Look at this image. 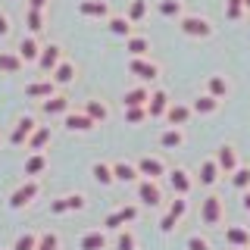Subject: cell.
Returning a JSON list of instances; mask_svg holds the SVG:
<instances>
[{
	"mask_svg": "<svg viewBox=\"0 0 250 250\" xmlns=\"http://www.w3.org/2000/svg\"><path fill=\"white\" fill-rule=\"evenodd\" d=\"M178 28H182V35H188V38H209L213 35V25H209V19H203V16H182V19H178Z\"/></svg>",
	"mask_w": 250,
	"mask_h": 250,
	"instance_id": "obj_1",
	"label": "cell"
},
{
	"mask_svg": "<svg viewBox=\"0 0 250 250\" xmlns=\"http://www.w3.org/2000/svg\"><path fill=\"white\" fill-rule=\"evenodd\" d=\"M38 191H41V185H38V178H28V182H22L16 191L10 194V207L13 209H25L31 200L38 197Z\"/></svg>",
	"mask_w": 250,
	"mask_h": 250,
	"instance_id": "obj_2",
	"label": "cell"
},
{
	"mask_svg": "<svg viewBox=\"0 0 250 250\" xmlns=\"http://www.w3.org/2000/svg\"><path fill=\"white\" fill-rule=\"evenodd\" d=\"M138 200L144 203V207H160V203H163L160 185H156L153 178H141V182H138Z\"/></svg>",
	"mask_w": 250,
	"mask_h": 250,
	"instance_id": "obj_3",
	"label": "cell"
},
{
	"mask_svg": "<svg viewBox=\"0 0 250 250\" xmlns=\"http://www.w3.org/2000/svg\"><path fill=\"white\" fill-rule=\"evenodd\" d=\"M128 72L135 75V78H141V82H153V78L160 75V66H156V62H150L147 57H131Z\"/></svg>",
	"mask_w": 250,
	"mask_h": 250,
	"instance_id": "obj_4",
	"label": "cell"
},
{
	"mask_svg": "<svg viewBox=\"0 0 250 250\" xmlns=\"http://www.w3.org/2000/svg\"><path fill=\"white\" fill-rule=\"evenodd\" d=\"M135 166H138V175L153 178V182H156V178H163V175H169V172H166V163L156 160V156H141Z\"/></svg>",
	"mask_w": 250,
	"mask_h": 250,
	"instance_id": "obj_5",
	"label": "cell"
},
{
	"mask_svg": "<svg viewBox=\"0 0 250 250\" xmlns=\"http://www.w3.org/2000/svg\"><path fill=\"white\" fill-rule=\"evenodd\" d=\"M38 128V119L31 113H25V116H19V122L13 125V135H10V141L13 144H25V141L31 138V131Z\"/></svg>",
	"mask_w": 250,
	"mask_h": 250,
	"instance_id": "obj_6",
	"label": "cell"
},
{
	"mask_svg": "<svg viewBox=\"0 0 250 250\" xmlns=\"http://www.w3.org/2000/svg\"><path fill=\"white\" fill-rule=\"evenodd\" d=\"M75 209H84V194H66V197H57L50 203V213H75Z\"/></svg>",
	"mask_w": 250,
	"mask_h": 250,
	"instance_id": "obj_7",
	"label": "cell"
},
{
	"mask_svg": "<svg viewBox=\"0 0 250 250\" xmlns=\"http://www.w3.org/2000/svg\"><path fill=\"white\" fill-rule=\"evenodd\" d=\"M60 62H62L60 44H44V47H41V57H38V66H41V72H53Z\"/></svg>",
	"mask_w": 250,
	"mask_h": 250,
	"instance_id": "obj_8",
	"label": "cell"
},
{
	"mask_svg": "<svg viewBox=\"0 0 250 250\" xmlns=\"http://www.w3.org/2000/svg\"><path fill=\"white\" fill-rule=\"evenodd\" d=\"M57 94V84H53V78H41V82H31L25 84V97L28 100H47Z\"/></svg>",
	"mask_w": 250,
	"mask_h": 250,
	"instance_id": "obj_9",
	"label": "cell"
},
{
	"mask_svg": "<svg viewBox=\"0 0 250 250\" xmlns=\"http://www.w3.org/2000/svg\"><path fill=\"white\" fill-rule=\"evenodd\" d=\"M185 209H188V200L185 197H175V200H172V207H169V213L160 219V229L163 231H172V229H175V222L185 216Z\"/></svg>",
	"mask_w": 250,
	"mask_h": 250,
	"instance_id": "obj_10",
	"label": "cell"
},
{
	"mask_svg": "<svg viewBox=\"0 0 250 250\" xmlns=\"http://www.w3.org/2000/svg\"><path fill=\"white\" fill-rule=\"evenodd\" d=\"M200 216H203V222H207V225H219V222H222V200H219L216 194H209V197L203 200Z\"/></svg>",
	"mask_w": 250,
	"mask_h": 250,
	"instance_id": "obj_11",
	"label": "cell"
},
{
	"mask_svg": "<svg viewBox=\"0 0 250 250\" xmlns=\"http://www.w3.org/2000/svg\"><path fill=\"white\" fill-rule=\"evenodd\" d=\"M216 163H219V172H225V175H231L234 169H238V153H234L231 144H222L216 150Z\"/></svg>",
	"mask_w": 250,
	"mask_h": 250,
	"instance_id": "obj_12",
	"label": "cell"
},
{
	"mask_svg": "<svg viewBox=\"0 0 250 250\" xmlns=\"http://www.w3.org/2000/svg\"><path fill=\"white\" fill-rule=\"evenodd\" d=\"M135 219H138V207H122V209H116V213H109L104 225L109 231H116V229H122L125 222H135Z\"/></svg>",
	"mask_w": 250,
	"mask_h": 250,
	"instance_id": "obj_13",
	"label": "cell"
},
{
	"mask_svg": "<svg viewBox=\"0 0 250 250\" xmlns=\"http://www.w3.org/2000/svg\"><path fill=\"white\" fill-rule=\"evenodd\" d=\"M62 125H66L69 131H91L97 122H94L88 113H72V109H69V113L62 116Z\"/></svg>",
	"mask_w": 250,
	"mask_h": 250,
	"instance_id": "obj_14",
	"label": "cell"
},
{
	"mask_svg": "<svg viewBox=\"0 0 250 250\" xmlns=\"http://www.w3.org/2000/svg\"><path fill=\"white\" fill-rule=\"evenodd\" d=\"M78 13L91 16V19H106V16H109V3H106V0H82V3H78Z\"/></svg>",
	"mask_w": 250,
	"mask_h": 250,
	"instance_id": "obj_15",
	"label": "cell"
},
{
	"mask_svg": "<svg viewBox=\"0 0 250 250\" xmlns=\"http://www.w3.org/2000/svg\"><path fill=\"white\" fill-rule=\"evenodd\" d=\"M22 169H25L28 178H41L44 172H47V153H44V150H35V153L25 160V166H22Z\"/></svg>",
	"mask_w": 250,
	"mask_h": 250,
	"instance_id": "obj_16",
	"label": "cell"
},
{
	"mask_svg": "<svg viewBox=\"0 0 250 250\" xmlns=\"http://www.w3.org/2000/svg\"><path fill=\"white\" fill-rule=\"evenodd\" d=\"M19 57H22V62H38V57H41V44H38L35 35H25L19 41Z\"/></svg>",
	"mask_w": 250,
	"mask_h": 250,
	"instance_id": "obj_17",
	"label": "cell"
},
{
	"mask_svg": "<svg viewBox=\"0 0 250 250\" xmlns=\"http://www.w3.org/2000/svg\"><path fill=\"white\" fill-rule=\"evenodd\" d=\"M191 113H194V109L188 106V104H172V106L166 109V122L172 125V128H182V125L191 119Z\"/></svg>",
	"mask_w": 250,
	"mask_h": 250,
	"instance_id": "obj_18",
	"label": "cell"
},
{
	"mask_svg": "<svg viewBox=\"0 0 250 250\" xmlns=\"http://www.w3.org/2000/svg\"><path fill=\"white\" fill-rule=\"evenodd\" d=\"M41 113L44 116H66L69 113V100L62 97V94H53V97L41 100Z\"/></svg>",
	"mask_w": 250,
	"mask_h": 250,
	"instance_id": "obj_19",
	"label": "cell"
},
{
	"mask_svg": "<svg viewBox=\"0 0 250 250\" xmlns=\"http://www.w3.org/2000/svg\"><path fill=\"white\" fill-rule=\"evenodd\" d=\"M169 185H172V191H175L178 197H185L194 182H191V175H188L185 169H169Z\"/></svg>",
	"mask_w": 250,
	"mask_h": 250,
	"instance_id": "obj_20",
	"label": "cell"
},
{
	"mask_svg": "<svg viewBox=\"0 0 250 250\" xmlns=\"http://www.w3.org/2000/svg\"><path fill=\"white\" fill-rule=\"evenodd\" d=\"M50 138H53V128H50V125H38V128L31 131V138L25 141V144L31 147V153H35V150H44V147L50 144Z\"/></svg>",
	"mask_w": 250,
	"mask_h": 250,
	"instance_id": "obj_21",
	"label": "cell"
},
{
	"mask_svg": "<svg viewBox=\"0 0 250 250\" xmlns=\"http://www.w3.org/2000/svg\"><path fill=\"white\" fill-rule=\"evenodd\" d=\"M22 57L19 53H13V50H0V72H6V75H19L22 72Z\"/></svg>",
	"mask_w": 250,
	"mask_h": 250,
	"instance_id": "obj_22",
	"label": "cell"
},
{
	"mask_svg": "<svg viewBox=\"0 0 250 250\" xmlns=\"http://www.w3.org/2000/svg\"><path fill=\"white\" fill-rule=\"evenodd\" d=\"M113 175H116V182L131 185V182H138V166L135 163H125V160H116L113 163Z\"/></svg>",
	"mask_w": 250,
	"mask_h": 250,
	"instance_id": "obj_23",
	"label": "cell"
},
{
	"mask_svg": "<svg viewBox=\"0 0 250 250\" xmlns=\"http://www.w3.org/2000/svg\"><path fill=\"white\" fill-rule=\"evenodd\" d=\"M147 100H150V91H147L144 84H138V88H128V91H125L122 104H125V109H128V106H147Z\"/></svg>",
	"mask_w": 250,
	"mask_h": 250,
	"instance_id": "obj_24",
	"label": "cell"
},
{
	"mask_svg": "<svg viewBox=\"0 0 250 250\" xmlns=\"http://www.w3.org/2000/svg\"><path fill=\"white\" fill-rule=\"evenodd\" d=\"M166 109H169V97H166V91H153L150 94V100H147V116H166Z\"/></svg>",
	"mask_w": 250,
	"mask_h": 250,
	"instance_id": "obj_25",
	"label": "cell"
},
{
	"mask_svg": "<svg viewBox=\"0 0 250 250\" xmlns=\"http://www.w3.org/2000/svg\"><path fill=\"white\" fill-rule=\"evenodd\" d=\"M50 78H53V84H57V88H62V84H69V82L75 78V66H72L69 60H62L60 66L50 72Z\"/></svg>",
	"mask_w": 250,
	"mask_h": 250,
	"instance_id": "obj_26",
	"label": "cell"
},
{
	"mask_svg": "<svg viewBox=\"0 0 250 250\" xmlns=\"http://www.w3.org/2000/svg\"><path fill=\"white\" fill-rule=\"evenodd\" d=\"M200 185H207V188H213L216 182H219V175H222V172H219V163L216 160H203V166H200Z\"/></svg>",
	"mask_w": 250,
	"mask_h": 250,
	"instance_id": "obj_27",
	"label": "cell"
},
{
	"mask_svg": "<svg viewBox=\"0 0 250 250\" xmlns=\"http://www.w3.org/2000/svg\"><path fill=\"white\" fill-rule=\"evenodd\" d=\"M225 241H229L231 247L247 250V247H250V231H247V229H241V225H231V229L225 231Z\"/></svg>",
	"mask_w": 250,
	"mask_h": 250,
	"instance_id": "obj_28",
	"label": "cell"
},
{
	"mask_svg": "<svg viewBox=\"0 0 250 250\" xmlns=\"http://www.w3.org/2000/svg\"><path fill=\"white\" fill-rule=\"evenodd\" d=\"M91 175L97 185H113L116 175H113V163H94L91 166Z\"/></svg>",
	"mask_w": 250,
	"mask_h": 250,
	"instance_id": "obj_29",
	"label": "cell"
},
{
	"mask_svg": "<svg viewBox=\"0 0 250 250\" xmlns=\"http://www.w3.org/2000/svg\"><path fill=\"white\" fill-rule=\"evenodd\" d=\"M160 144L166 147V150H175V147L185 144V131H182V128H172V125H169V128L160 135Z\"/></svg>",
	"mask_w": 250,
	"mask_h": 250,
	"instance_id": "obj_30",
	"label": "cell"
},
{
	"mask_svg": "<svg viewBox=\"0 0 250 250\" xmlns=\"http://www.w3.org/2000/svg\"><path fill=\"white\" fill-rule=\"evenodd\" d=\"M78 244H82V250H104L106 247V234L104 231H84Z\"/></svg>",
	"mask_w": 250,
	"mask_h": 250,
	"instance_id": "obj_31",
	"label": "cell"
},
{
	"mask_svg": "<svg viewBox=\"0 0 250 250\" xmlns=\"http://www.w3.org/2000/svg\"><path fill=\"white\" fill-rule=\"evenodd\" d=\"M191 109H194V113H200V116H209V113H216V109H219V100L209 97V94H200V97H194Z\"/></svg>",
	"mask_w": 250,
	"mask_h": 250,
	"instance_id": "obj_32",
	"label": "cell"
},
{
	"mask_svg": "<svg viewBox=\"0 0 250 250\" xmlns=\"http://www.w3.org/2000/svg\"><path fill=\"white\" fill-rule=\"evenodd\" d=\"M109 31L119 35V38H131L135 35V25L128 22V16H113V19H109Z\"/></svg>",
	"mask_w": 250,
	"mask_h": 250,
	"instance_id": "obj_33",
	"label": "cell"
},
{
	"mask_svg": "<svg viewBox=\"0 0 250 250\" xmlns=\"http://www.w3.org/2000/svg\"><path fill=\"white\" fill-rule=\"evenodd\" d=\"M207 94H209V97H216V100H222L225 94H229V82H225L222 75H209L207 78Z\"/></svg>",
	"mask_w": 250,
	"mask_h": 250,
	"instance_id": "obj_34",
	"label": "cell"
},
{
	"mask_svg": "<svg viewBox=\"0 0 250 250\" xmlns=\"http://www.w3.org/2000/svg\"><path fill=\"white\" fill-rule=\"evenodd\" d=\"M82 113H88L94 122H104L109 116V109H106V104H100V100H88V104L82 106Z\"/></svg>",
	"mask_w": 250,
	"mask_h": 250,
	"instance_id": "obj_35",
	"label": "cell"
},
{
	"mask_svg": "<svg viewBox=\"0 0 250 250\" xmlns=\"http://www.w3.org/2000/svg\"><path fill=\"white\" fill-rule=\"evenodd\" d=\"M147 50H150V41H147L144 35H131L128 38V53L131 57H147Z\"/></svg>",
	"mask_w": 250,
	"mask_h": 250,
	"instance_id": "obj_36",
	"label": "cell"
},
{
	"mask_svg": "<svg viewBox=\"0 0 250 250\" xmlns=\"http://www.w3.org/2000/svg\"><path fill=\"white\" fill-rule=\"evenodd\" d=\"M25 22H28V35H41L44 31V10H28V16H25Z\"/></svg>",
	"mask_w": 250,
	"mask_h": 250,
	"instance_id": "obj_37",
	"label": "cell"
},
{
	"mask_svg": "<svg viewBox=\"0 0 250 250\" xmlns=\"http://www.w3.org/2000/svg\"><path fill=\"white\" fill-rule=\"evenodd\" d=\"M144 19H147V0H131L128 22H131V25H138V22H144Z\"/></svg>",
	"mask_w": 250,
	"mask_h": 250,
	"instance_id": "obj_38",
	"label": "cell"
},
{
	"mask_svg": "<svg viewBox=\"0 0 250 250\" xmlns=\"http://www.w3.org/2000/svg\"><path fill=\"white\" fill-rule=\"evenodd\" d=\"M160 13L169 19H182V0H160Z\"/></svg>",
	"mask_w": 250,
	"mask_h": 250,
	"instance_id": "obj_39",
	"label": "cell"
},
{
	"mask_svg": "<svg viewBox=\"0 0 250 250\" xmlns=\"http://www.w3.org/2000/svg\"><path fill=\"white\" fill-rule=\"evenodd\" d=\"M35 247H38V234L35 231L19 234V238H16V244H13V250H35Z\"/></svg>",
	"mask_w": 250,
	"mask_h": 250,
	"instance_id": "obj_40",
	"label": "cell"
},
{
	"mask_svg": "<svg viewBox=\"0 0 250 250\" xmlns=\"http://www.w3.org/2000/svg\"><path fill=\"white\" fill-rule=\"evenodd\" d=\"M147 119V106H128L125 109V122L128 125H141Z\"/></svg>",
	"mask_w": 250,
	"mask_h": 250,
	"instance_id": "obj_41",
	"label": "cell"
},
{
	"mask_svg": "<svg viewBox=\"0 0 250 250\" xmlns=\"http://www.w3.org/2000/svg\"><path fill=\"white\" fill-rule=\"evenodd\" d=\"M225 16H229L231 22H238L241 16H244V0H225Z\"/></svg>",
	"mask_w": 250,
	"mask_h": 250,
	"instance_id": "obj_42",
	"label": "cell"
},
{
	"mask_svg": "<svg viewBox=\"0 0 250 250\" xmlns=\"http://www.w3.org/2000/svg\"><path fill=\"white\" fill-rule=\"evenodd\" d=\"M231 185H234V188H241V191H244V188H250V169L238 166V169L231 172Z\"/></svg>",
	"mask_w": 250,
	"mask_h": 250,
	"instance_id": "obj_43",
	"label": "cell"
},
{
	"mask_svg": "<svg viewBox=\"0 0 250 250\" xmlns=\"http://www.w3.org/2000/svg\"><path fill=\"white\" fill-rule=\"evenodd\" d=\"M116 250H135V234H131L128 229H122L119 234H116Z\"/></svg>",
	"mask_w": 250,
	"mask_h": 250,
	"instance_id": "obj_44",
	"label": "cell"
},
{
	"mask_svg": "<svg viewBox=\"0 0 250 250\" xmlns=\"http://www.w3.org/2000/svg\"><path fill=\"white\" fill-rule=\"evenodd\" d=\"M57 244H60L57 234H53V231H44L41 238H38V247L35 250H57Z\"/></svg>",
	"mask_w": 250,
	"mask_h": 250,
	"instance_id": "obj_45",
	"label": "cell"
},
{
	"mask_svg": "<svg viewBox=\"0 0 250 250\" xmlns=\"http://www.w3.org/2000/svg\"><path fill=\"white\" fill-rule=\"evenodd\" d=\"M188 250H209V241L203 234H191L188 238Z\"/></svg>",
	"mask_w": 250,
	"mask_h": 250,
	"instance_id": "obj_46",
	"label": "cell"
},
{
	"mask_svg": "<svg viewBox=\"0 0 250 250\" xmlns=\"http://www.w3.org/2000/svg\"><path fill=\"white\" fill-rule=\"evenodd\" d=\"M6 35H10V16L0 13V38H6Z\"/></svg>",
	"mask_w": 250,
	"mask_h": 250,
	"instance_id": "obj_47",
	"label": "cell"
},
{
	"mask_svg": "<svg viewBox=\"0 0 250 250\" xmlns=\"http://www.w3.org/2000/svg\"><path fill=\"white\" fill-rule=\"evenodd\" d=\"M47 0H28V10H44Z\"/></svg>",
	"mask_w": 250,
	"mask_h": 250,
	"instance_id": "obj_48",
	"label": "cell"
},
{
	"mask_svg": "<svg viewBox=\"0 0 250 250\" xmlns=\"http://www.w3.org/2000/svg\"><path fill=\"white\" fill-rule=\"evenodd\" d=\"M244 207H247V209H250V191H247V194H244Z\"/></svg>",
	"mask_w": 250,
	"mask_h": 250,
	"instance_id": "obj_49",
	"label": "cell"
},
{
	"mask_svg": "<svg viewBox=\"0 0 250 250\" xmlns=\"http://www.w3.org/2000/svg\"><path fill=\"white\" fill-rule=\"evenodd\" d=\"M244 10H250V0H244Z\"/></svg>",
	"mask_w": 250,
	"mask_h": 250,
	"instance_id": "obj_50",
	"label": "cell"
}]
</instances>
